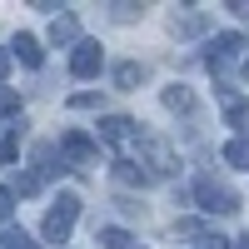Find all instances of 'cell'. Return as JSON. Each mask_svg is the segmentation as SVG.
<instances>
[{"mask_svg": "<svg viewBox=\"0 0 249 249\" xmlns=\"http://www.w3.org/2000/svg\"><path fill=\"white\" fill-rule=\"evenodd\" d=\"M140 140V124L130 115H105L100 120V144H110V150H130Z\"/></svg>", "mask_w": 249, "mask_h": 249, "instance_id": "4", "label": "cell"}, {"mask_svg": "<svg viewBox=\"0 0 249 249\" xmlns=\"http://www.w3.org/2000/svg\"><path fill=\"white\" fill-rule=\"evenodd\" d=\"M224 164L249 170V140H230V144H224Z\"/></svg>", "mask_w": 249, "mask_h": 249, "instance_id": "12", "label": "cell"}, {"mask_svg": "<svg viewBox=\"0 0 249 249\" xmlns=\"http://www.w3.org/2000/svg\"><path fill=\"white\" fill-rule=\"evenodd\" d=\"M100 155V144L85 135V130H65L60 135V160H70V164H90Z\"/></svg>", "mask_w": 249, "mask_h": 249, "instance_id": "5", "label": "cell"}, {"mask_svg": "<svg viewBox=\"0 0 249 249\" xmlns=\"http://www.w3.org/2000/svg\"><path fill=\"white\" fill-rule=\"evenodd\" d=\"M115 175H120L124 184H150V175H144L135 160H120V164H115Z\"/></svg>", "mask_w": 249, "mask_h": 249, "instance_id": "15", "label": "cell"}, {"mask_svg": "<svg viewBox=\"0 0 249 249\" xmlns=\"http://www.w3.org/2000/svg\"><path fill=\"white\" fill-rule=\"evenodd\" d=\"M95 244H100V249H135V239L124 234V230H100Z\"/></svg>", "mask_w": 249, "mask_h": 249, "instance_id": "13", "label": "cell"}, {"mask_svg": "<svg viewBox=\"0 0 249 249\" xmlns=\"http://www.w3.org/2000/svg\"><path fill=\"white\" fill-rule=\"evenodd\" d=\"M179 234H184V239H195V249H230V239H224V234H204L195 219H184V224H179Z\"/></svg>", "mask_w": 249, "mask_h": 249, "instance_id": "8", "label": "cell"}, {"mask_svg": "<svg viewBox=\"0 0 249 249\" xmlns=\"http://www.w3.org/2000/svg\"><path fill=\"white\" fill-rule=\"evenodd\" d=\"M195 199H199V210H204V214H234V210H239V195L230 190V184H219L214 175L195 179Z\"/></svg>", "mask_w": 249, "mask_h": 249, "instance_id": "1", "label": "cell"}, {"mask_svg": "<svg viewBox=\"0 0 249 249\" xmlns=\"http://www.w3.org/2000/svg\"><path fill=\"white\" fill-rule=\"evenodd\" d=\"M140 80H144V65H135V60H124V65H115V85H120V90H135Z\"/></svg>", "mask_w": 249, "mask_h": 249, "instance_id": "11", "label": "cell"}, {"mask_svg": "<svg viewBox=\"0 0 249 249\" xmlns=\"http://www.w3.org/2000/svg\"><path fill=\"white\" fill-rule=\"evenodd\" d=\"M244 45H249V40H244L239 30H230V35H214L210 45H204V65H210L214 75H219V70H230L234 60L244 55Z\"/></svg>", "mask_w": 249, "mask_h": 249, "instance_id": "3", "label": "cell"}, {"mask_svg": "<svg viewBox=\"0 0 249 249\" xmlns=\"http://www.w3.org/2000/svg\"><path fill=\"white\" fill-rule=\"evenodd\" d=\"M244 70H249V60H244Z\"/></svg>", "mask_w": 249, "mask_h": 249, "instance_id": "24", "label": "cell"}, {"mask_svg": "<svg viewBox=\"0 0 249 249\" xmlns=\"http://www.w3.org/2000/svg\"><path fill=\"white\" fill-rule=\"evenodd\" d=\"M0 249H35V239L25 230H0Z\"/></svg>", "mask_w": 249, "mask_h": 249, "instance_id": "16", "label": "cell"}, {"mask_svg": "<svg viewBox=\"0 0 249 249\" xmlns=\"http://www.w3.org/2000/svg\"><path fill=\"white\" fill-rule=\"evenodd\" d=\"M35 190H40V175H20L10 195H35Z\"/></svg>", "mask_w": 249, "mask_h": 249, "instance_id": "18", "label": "cell"}, {"mask_svg": "<svg viewBox=\"0 0 249 249\" xmlns=\"http://www.w3.org/2000/svg\"><path fill=\"white\" fill-rule=\"evenodd\" d=\"M75 219H80V199H75V195H60V199L50 204V214H45V239H50V244H65V239L75 234Z\"/></svg>", "mask_w": 249, "mask_h": 249, "instance_id": "2", "label": "cell"}, {"mask_svg": "<svg viewBox=\"0 0 249 249\" xmlns=\"http://www.w3.org/2000/svg\"><path fill=\"white\" fill-rule=\"evenodd\" d=\"M164 105H170V110H195L190 85H170V90H164Z\"/></svg>", "mask_w": 249, "mask_h": 249, "instance_id": "14", "label": "cell"}, {"mask_svg": "<svg viewBox=\"0 0 249 249\" xmlns=\"http://www.w3.org/2000/svg\"><path fill=\"white\" fill-rule=\"evenodd\" d=\"M100 65H105V50H100L95 40H80V45H75V55H70V75L90 80V75H100Z\"/></svg>", "mask_w": 249, "mask_h": 249, "instance_id": "6", "label": "cell"}, {"mask_svg": "<svg viewBox=\"0 0 249 249\" xmlns=\"http://www.w3.org/2000/svg\"><path fill=\"white\" fill-rule=\"evenodd\" d=\"M70 105L75 110H90V105H100V95H70Z\"/></svg>", "mask_w": 249, "mask_h": 249, "instance_id": "21", "label": "cell"}, {"mask_svg": "<svg viewBox=\"0 0 249 249\" xmlns=\"http://www.w3.org/2000/svg\"><path fill=\"white\" fill-rule=\"evenodd\" d=\"M15 214V195H10V184H0V219H10Z\"/></svg>", "mask_w": 249, "mask_h": 249, "instance_id": "20", "label": "cell"}, {"mask_svg": "<svg viewBox=\"0 0 249 249\" xmlns=\"http://www.w3.org/2000/svg\"><path fill=\"white\" fill-rule=\"evenodd\" d=\"M15 155H20V130H10L5 140H0V164H10Z\"/></svg>", "mask_w": 249, "mask_h": 249, "instance_id": "17", "label": "cell"}, {"mask_svg": "<svg viewBox=\"0 0 249 249\" xmlns=\"http://www.w3.org/2000/svg\"><path fill=\"white\" fill-rule=\"evenodd\" d=\"M10 65H15V60H10V50H0V80L10 75Z\"/></svg>", "mask_w": 249, "mask_h": 249, "instance_id": "22", "label": "cell"}, {"mask_svg": "<svg viewBox=\"0 0 249 249\" xmlns=\"http://www.w3.org/2000/svg\"><path fill=\"white\" fill-rule=\"evenodd\" d=\"M230 249H249V234H244V239H239V244H230Z\"/></svg>", "mask_w": 249, "mask_h": 249, "instance_id": "23", "label": "cell"}, {"mask_svg": "<svg viewBox=\"0 0 249 249\" xmlns=\"http://www.w3.org/2000/svg\"><path fill=\"white\" fill-rule=\"evenodd\" d=\"M224 115H230V124H234V130H249V100H239V95H230V90H224Z\"/></svg>", "mask_w": 249, "mask_h": 249, "instance_id": "10", "label": "cell"}, {"mask_svg": "<svg viewBox=\"0 0 249 249\" xmlns=\"http://www.w3.org/2000/svg\"><path fill=\"white\" fill-rule=\"evenodd\" d=\"M0 115H20V95L15 90H0Z\"/></svg>", "mask_w": 249, "mask_h": 249, "instance_id": "19", "label": "cell"}, {"mask_svg": "<svg viewBox=\"0 0 249 249\" xmlns=\"http://www.w3.org/2000/svg\"><path fill=\"white\" fill-rule=\"evenodd\" d=\"M50 40H55V45H80V25H75V15H55Z\"/></svg>", "mask_w": 249, "mask_h": 249, "instance_id": "9", "label": "cell"}, {"mask_svg": "<svg viewBox=\"0 0 249 249\" xmlns=\"http://www.w3.org/2000/svg\"><path fill=\"white\" fill-rule=\"evenodd\" d=\"M10 50H15L10 60H20V65H30V70L45 65V50H40V40H35V35H15V45H10Z\"/></svg>", "mask_w": 249, "mask_h": 249, "instance_id": "7", "label": "cell"}]
</instances>
